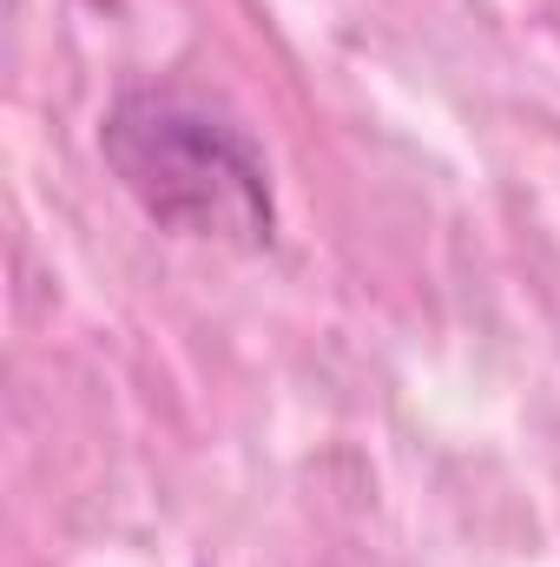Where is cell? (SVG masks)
Listing matches in <instances>:
<instances>
[{"mask_svg": "<svg viewBox=\"0 0 560 567\" xmlns=\"http://www.w3.org/2000/svg\"><path fill=\"white\" fill-rule=\"evenodd\" d=\"M100 152L113 178L139 198L145 218L178 238L238 245V251H265L278 238L265 152L205 93H185V86L120 93L100 126Z\"/></svg>", "mask_w": 560, "mask_h": 567, "instance_id": "6da1fadb", "label": "cell"}]
</instances>
